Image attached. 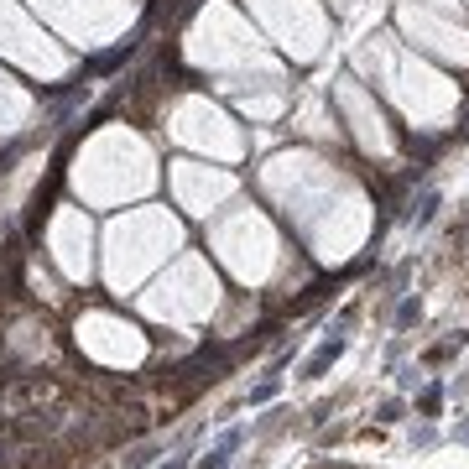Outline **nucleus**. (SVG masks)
Returning a JSON list of instances; mask_svg holds the SVG:
<instances>
[{"label":"nucleus","instance_id":"nucleus-2","mask_svg":"<svg viewBox=\"0 0 469 469\" xmlns=\"http://www.w3.org/2000/svg\"><path fill=\"white\" fill-rule=\"evenodd\" d=\"M167 469H188V464H183V459H172V464H167Z\"/></svg>","mask_w":469,"mask_h":469},{"label":"nucleus","instance_id":"nucleus-1","mask_svg":"<svg viewBox=\"0 0 469 469\" xmlns=\"http://www.w3.org/2000/svg\"><path fill=\"white\" fill-rule=\"evenodd\" d=\"M240 438H245V433H240V427H230V433H224L219 444H214L204 459H198V469H224V464H230V453L240 449Z\"/></svg>","mask_w":469,"mask_h":469}]
</instances>
